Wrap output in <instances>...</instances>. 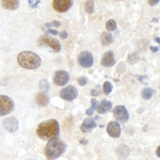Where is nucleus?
I'll return each instance as SVG.
<instances>
[{"label": "nucleus", "mask_w": 160, "mask_h": 160, "mask_svg": "<svg viewBox=\"0 0 160 160\" xmlns=\"http://www.w3.org/2000/svg\"><path fill=\"white\" fill-rule=\"evenodd\" d=\"M87 82H88V79L86 78V77H80V78L78 79V83H79V86H81V87L86 86Z\"/></svg>", "instance_id": "obj_27"}, {"label": "nucleus", "mask_w": 160, "mask_h": 160, "mask_svg": "<svg viewBox=\"0 0 160 160\" xmlns=\"http://www.w3.org/2000/svg\"><path fill=\"white\" fill-rule=\"evenodd\" d=\"M77 95H78V91H77L76 88L73 87V86L64 88V89H62L61 92H60L61 98H63L65 100H68V102L74 100L77 97Z\"/></svg>", "instance_id": "obj_9"}, {"label": "nucleus", "mask_w": 160, "mask_h": 160, "mask_svg": "<svg viewBox=\"0 0 160 160\" xmlns=\"http://www.w3.org/2000/svg\"><path fill=\"white\" fill-rule=\"evenodd\" d=\"M115 64V59L114 55H113V51H108V52L104 53L102 58V65L106 66V68H110Z\"/></svg>", "instance_id": "obj_13"}, {"label": "nucleus", "mask_w": 160, "mask_h": 160, "mask_svg": "<svg viewBox=\"0 0 160 160\" xmlns=\"http://www.w3.org/2000/svg\"><path fill=\"white\" fill-rule=\"evenodd\" d=\"M87 142H88L87 140H82V141H81V143H83V144H84V143H87Z\"/></svg>", "instance_id": "obj_35"}, {"label": "nucleus", "mask_w": 160, "mask_h": 160, "mask_svg": "<svg viewBox=\"0 0 160 160\" xmlns=\"http://www.w3.org/2000/svg\"><path fill=\"white\" fill-rule=\"evenodd\" d=\"M14 109V102L6 95H0V117L11 113Z\"/></svg>", "instance_id": "obj_4"}, {"label": "nucleus", "mask_w": 160, "mask_h": 160, "mask_svg": "<svg viewBox=\"0 0 160 160\" xmlns=\"http://www.w3.org/2000/svg\"><path fill=\"white\" fill-rule=\"evenodd\" d=\"M139 60V56L138 53H132V55H129L128 56V61H129V63H136L137 61Z\"/></svg>", "instance_id": "obj_26"}, {"label": "nucleus", "mask_w": 160, "mask_h": 160, "mask_svg": "<svg viewBox=\"0 0 160 160\" xmlns=\"http://www.w3.org/2000/svg\"><path fill=\"white\" fill-rule=\"evenodd\" d=\"M112 89H113V87H112V84L110 83L109 81H106L104 84H102V90H104V93L105 94H110L111 91H112Z\"/></svg>", "instance_id": "obj_24"}, {"label": "nucleus", "mask_w": 160, "mask_h": 160, "mask_svg": "<svg viewBox=\"0 0 160 160\" xmlns=\"http://www.w3.org/2000/svg\"><path fill=\"white\" fill-rule=\"evenodd\" d=\"M91 95H93V96H97V95H98V91L92 90V91H91Z\"/></svg>", "instance_id": "obj_32"}, {"label": "nucleus", "mask_w": 160, "mask_h": 160, "mask_svg": "<svg viewBox=\"0 0 160 160\" xmlns=\"http://www.w3.org/2000/svg\"><path fill=\"white\" fill-rule=\"evenodd\" d=\"M40 88H41V90H42V91L47 92V91H48V89H49V84H48L47 80H43V81H41Z\"/></svg>", "instance_id": "obj_25"}, {"label": "nucleus", "mask_w": 160, "mask_h": 160, "mask_svg": "<svg viewBox=\"0 0 160 160\" xmlns=\"http://www.w3.org/2000/svg\"><path fill=\"white\" fill-rule=\"evenodd\" d=\"M107 132H108V135L110 137H112V138H118V137L121 136L120 124L118 122H115V121L110 122L107 126Z\"/></svg>", "instance_id": "obj_12"}, {"label": "nucleus", "mask_w": 160, "mask_h": 160, "mask_svg": "<svg viewBox=\"0 0 160 160\" xmlns=\"http://www.w3.org/2000/svg\"><path fill=\"white\" fill-rule=\"evenodd\" d=\"M35 102H37V104L38 106H41V107H45V106H47L48 102H49V98H48V96L45 93H38L37 96H35Z\"/></svg>", "instance_id": "obj_17"}, {"label": "nucleus", "mask_w": 160, "mask_h": 160, "mask_svg": "<svg viewBox=\"0 0 160 160\" xmlns=\"http://www.w3.org/2000/svg\"><path fill=\"white\" fill-rule=\"evenodd\" d=\"M53 81H55V83L59 87L65 86L69 81V75L68 72H65V71H58V72H56L55 76H53Z\"/></svg>", "instance_id": "obj_10"}, {"label": "nucleus", "mask_w": 160, "mask_h": 160, "mask_svg": "<svg viewBox=\"0 0 160 160\" xmlns=\"http://www.w3.org/2000/svg\"><path fill=\"white\" fill-rule=\"evenodd\" d=\"M160 148H159V146H158V148H157V151H156V155H157V157H159L160 156Z\"/></svg>", "instance_id": "obj_33"}, {"label": "nucleus", "mask_w": 160, "mask_h": 160, "mask_svg": "<svg viewBox=\"0 0 160 160\" xmlns=\"http://www.w3.org/2000/svg\"><path fill=\"white\" fill-rule=\"evenodd\" d=\"M38 43L40 46H48V47H50L55 52H59V51L61 50L60 43H59L57 40H55V38L46 37V35H43V37H41L38 38Z\"/></svg>", "instance_id": "obj_5"}, {"label": "nucleus", "mask_w": 160, "mask_h": 160, "mask_svg": "<svg viewBox=\"0 0 160 160\" xmlns=\"http://www.w3.org/2000/svg\"><path fill=\"white\" fill-rule=\"evenodd\" d=\"M111 108H112V104H111L109 100H102V102H100V105L97 107V110H98L99 114H102V113L110 111Z\"/></svg>", "instance_id": "obj_18"}, {"label": "nucleus", "mask_w": 160, "mask_h": 160, "mask_svg": "<svg viewBox=\"0 0 160 160\" xmlns=\"http://www.w3.org/2000/svg\"><path fill=\"white\" fill-rule=\"evenodd\" d=\"M2 125H3V127L6 128L9 132H16V131L18 130V127H19L18 121L13 117L7 118L6 120H3Z\"/></svg>", "instance_id": "obj_11"}, {"label": "nucleus", "mask_w": 160, "mask_h": 160, "mask_svg": "<svg viewBox=\"0 0 160 160\" xmlns=\"http://www.w3.org/2000/svg\"><path fill=\"white\" fill-rule=\"evenodd\" d=\"M117 153H118V158L122 159V160H125L128 157V155L130 154V149H129L128 146H126V145H124V144H122V145H120L118 148Z\"/></svg>", "instance_id": "obj_16"}, {"label": "nucleus", "mask_w": 160, "mask_h": 160, "mask_svg": "<svg viewBox=\"0 0 160 160\" xmlns=\"http://www.w3.org/2000/svg\"><path fill=\"white\" fill-rule=\"evenodd\" d=\"M73 6V0H52V7L57 12L64 13Z\"/></svg>", "instance_id": "obj_8"}, {"label": "nucleus", "mask_w": 160, "mask_h": 160, "mask_svg": "<svg viewBox=\"0 0 160 160\" xmlns=\"http://www.w3.org/2000/svg\"><path fill=\"white\" fill-rule=\"evenodd\" d=\"M65 148V143L58 137H56V138H52L48 141L45 148V155L48 160H56L64 153Z\"/></svg>", "instance_id": "obj_3"}, {"label": "nucleus", "mask_w": 160, "mask_h": 160, "mask_svg": "<svg viewBox=\"0 0 160 160\" xmlns=\"http://www.w3.org/2000/svg\"><path fill=\"white\" fill-rule=\"evenodd\" d=\"M47 33H51V34H53V35H56V34H59V32L58 31H56V30H52V29H49L47 31Z\"/></svg>", "instance_id": "obj_31"}, {"label": "nucleus", "mask_w": 160, "mask_h": 160, "mask_svg": "<svg viewBox=\"0 0 160 160\" xmlns=\"http://www.w3.org/2000/svg\"><path fill=\"white\" fill-rule=\"evenodd\" d=\"M84 9H86V12L88 14H92L94 12V2L92 0H88L84 3Z\"/></svg>", "instance_id": "obj_22"}, {"label": "nucleus", "mask_w": 160, "mask_h": 160, "mask_svg": "<svg viewBox=\"0 0 160 160\" xmlns=\"http://www.w3.org/2000/svg\"><path fill=\"white\" fill-rule=\"evenodd\" d=\"M112 41H113V37H112V34H111V33L104 32L102 34V45H105V46L110 45V44L112 43Z\"/></svg>", "instance_id": "obj_20"}, {"label": "nucleus", "mask_w": 160, "mask_h": 160, "mask_svg": "<svg viewBox=\"0 0 160 160\" xmlns=\"http://www.w3.org/2000/svg\"><path fill=\"white\" fill-rule=\"evenodd\" d=\"M50 25H52L53 27H60V26H61V22H57V20H53V22H51Z\"/></svg>", "instance_id": "obj_29"}, {"label": "nucleus", "mask_w": 160, "mask_h": 160, "mask_svg": "<svg viewBox=\"0 0 160 160\" xmlns=\"http://www.w3.org/2000/svg\"><path fill=\"white\" fill-rule=\"evenodd\" d=\"M106 28H107L108 31H114L117 29V22L113 19H110L106 22Z\"/></svg>", "instance_id": "obj_23"}, {"label": "nucleus", "mask_w": 160, "mask_h": 160, "mask_svg": "<svg viewBox=\"0 0 160 160\" xmlns=\"http://www.w3.org/2000/svg\"><path fill=\"white\" fill-rule=\"evenodd\" d=\"M159 2V0H148V3H149V6H156L157 3Z\"/></svg>", "instance_id": "obj_28"}, {"label": "nucleus", "mask_w": 160, "mask_h": 160, "mask_svg": "<svg viewBox=\"0 0 160 160\" xmlns=\"http://www.w3.org/2000/svg\"><path fill=\"white\" fill-rule=\"evenodd\" d=\"M1 6L6 10H14L18 9L19 7V0H1Z\"/></svg>", "instance_id": "obj_15"}, {"label": "nucleus", "mask_w": 160, "mask_h": 160, "mask_svg": "<svg viewBox=\"0 0 160 160\" xmlns=\"http://www.w3.org/2000/svg\"><path fill=\"white\" fill-rule=\"evenodd\" d=\"M97 107H98V102H97L96 99H92L91 100V108L90 109H88L87 110V115H92L93 113H94V111L97 109Z\"/></svg>", "instance_id": "obj_21"}, {"label": "nucleus", "mask_w": 160, "mask_h": 160, "mask_svg": "<svg viewBox=\"0 0 160 160\" xmlns=\"http://www.w3.org/2000/svg\"><path fill=\"white\" fill-rule=\"evenodd\" d=\"M96 126H97V124L93 118H87V120L83 121V123H82V125H81V131L84 133L90 132V131H92L94 128H96Z\"/></svg>", "instance_id": "obj_14"}, {"label": "nucleus", "mask_w": 160, "mask_h": 160, "mask_svg": "<svg viewBox=\"0 0 160 160\" xmlns=\"http://www.w3.org/2000/svg\"><path fill=\"white\" fill-rule=\"evenodd\" d=\"M17 62L22 68L37 69L41 66V58L32 51H22L17 56Z\"/></svg>", "instance_id": "obj_2"}, {"label": "nucleus", "mask_w": 160, "mask_h": 160, "mask_svg": "<svg viewBox=\"0 0 160 160\" xmlns=\"http://www.w3.org/2000/svg\"><path fill=\"white\" fill-rule=\"evenodd\" d=\"M113 115L115 120L121 123H126L129 120V113L124 106H117L113 109Z\"/></svg>", "instance_id": "obj_6"}, {"label": "nucleus", "mask_w": 160, "mask_h": 160, "mask_svg": "<svg viewBox=\"0 0 160 160\" xmlns=\"http://www.w3.org/2000/svg\"><path fill=\"white\" fill-rule=\"evenodd\" d=\"M155 94V90L152 89V88H145L141 91V96L143 99L148 100V99H151L153 97V95Z\"/></svg>", "instance_id": "obj_19"}, {"label": "nucleus", "mask_w": 160, "mask_h": 160, "mask_svg": "<svg viewBox=\"0 0 160 160\" xmlns=\"http://www.w3.org/2000/svg\"><path fill=\"white\" fill-rule=\"evenodd\" d=\"M78 63L84 68H91L93 63H94V59H93L92 53L90 51H82L78 57Z\"/></svg>", "instance_id": "obj_7"}, {"label": "nucleus", "mask_w": 160, "mask_h": 160, "mask_svg": "<svg viewBox=\"0 0 160 160\" xmlns=\"http://www.w3.org/2000/svg\"><path fill=\"white\" fill-rule=\"evenodd\" d=\"M60 132V125L58 121L49 118V120L42 122L37 128V135L42 140H50L59 136Z\"/></svg>", "instance_id": "obj_1"}, {"label": "nucleus", "mask_w": 160, "mask_h": 160, "mask_svg": "<svg viewBox=\"0 0 160 160\" xmlns=\"http://www.w3.org/2000/svg\"><path fill=\"white\" fill-rule=\"evenodd\" d=\"M151 50H153L154 52H156V51H158V50H159V48H158V47H156V48H155V47H151Z\"/></svg>", "instance_id": "obj_34"}, {"label": "nucleus", "mask_w": 160, "mask_h": 160, "mask_svg": "<svg viewBox=\"0 0 160 160\" xmlns=\"http://www.w3.org/2000/svg\"><path fill=\"white\" fill-rule=\"evenodd\" d=\"M59 34H60L61 38H68V32H65V31H63V32L59 33Z\"/></svg>", "instance_id": "obj_30"}]
</instances>
